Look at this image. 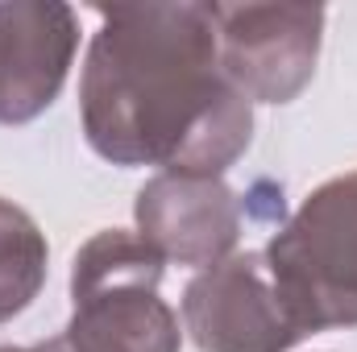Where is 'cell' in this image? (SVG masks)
Returning <instances> with one entry per match:
<instances>
[{
    "label": "cell",
    "instance_id": "obj_1",
    "mask_svg": "<svg viewBox=\"0 0 357 352\" xmlns=\"http://www.w3.org/2000/svg\"><path fill=\"white\" fill-rule=\"evenodd\" d=\"M79 112L88 145L112 166L220 178L254 137L250 99L220 75L208 4L96 8Z\"/></svg>",
    "mask_w": 357,
    "mask_h": 352
},
{
    "label": "cell",
    "instance_id": "obj_2",
    "mask_svg": "<svg viewBox=\"0 0 357 352\" xmlns=\"http://www.w3.org/2000/svg\"><path fill=\"white\" fill-rule=\"evenodd\" d=\"M162 257L125 228L96 232L71 265V352H178V315L158 294Z\"/></svg>",
    "mask_w": 357,
    "mask_h": 352
},
{
    "label": "cell",
    "instance_id": "obj_3",
    "mask_svg": "<svg viewBox=\"0 0 357 352\" xmlns=\"http://www.w3.org/2000/svg\"><path fill=\"white\" fill-rule=\"evenodd\" d=\"M262 257L303 336L357 328V170L316 186Z\"/></svg>",
    "mask_w": 357,
    "mask_h": 352
},
{
    "label": "cell",
    "instance_id": "obj_4",
    "mask_svg": "<svg viewBox=\"0 0 357 352\" xmlns=\"http://www.w3.org/2000/svg\"><path fill=\"white\" fill-rule=\"evenodd\" d=\"M220 75L250 104H291L312 83L324 33L316 4H208Z\"/></svg>",
    "mask_w": 357,
    "mask_h": 352
},
{
    "label": "cell",
    "instance_id": "obj_5",
    "mask_svg": "<svg viewBox=\"0 0 357 352\" xmlns=\"http://www.w3.org/2000/svg\"><path fill=\"white\" fill-rule=\"evenodd\" d=\"M183 323L204 352H287L303 340L262 253H233L199 269L183 290Z\"/></svg>",
    "mask_w": 357,
    "mask_h": 352
},
{
    "label": "cell",
    "instance_id": "obj_6",
    "mask_svg": "<svg viewBox=\"0 0 357 352\" xmlns=\"http://www.w3.org/2000/svg\"><path fill=\"white\" fill-rule=\"evenodd\" d=\"M137 237L162 257L178 265H208L233 257L241 237V203L225 178L208 175H154L133 203Z\"/></svg>",
    "mask_w": 357,
    "mask_h": 352
},
{
    "label": "cell",
    "instance_id": "obj_7",
    "mask_svg": "<svg viewBox=\"0 0 357 352\" xmlns=\"http://www.w3.org/2000/svg\"><path fill=\"white\" fill-rule=\"evenodd\" d=\"M79 50V21L59 0L0 4V125L42 116L67 83Z\"/></svg>",
    "mask_w": 357,
    "mask_h": 352
},
{
    "label": "cell",
    "instance_id": "obj_8",
    "mask_svg": "<svg viewBox=\"0 0 357 352\" xmlns=\"http://www.w3.org/2000/svg\"><path fill=\"white\" fill-rule=\"evenodd\" d=\"M46 237L29 211L0 199V323L21 315L46 282Z\"/></svg>",
    "mask_w": 357,
    "mask_h": 352
},
{
    "label": "cell",
    "instance_id": "obj_9",
    "mask_svg": "<svg viewBox=\"0 0 357 352\" xmlns=\"http://www.w3.org/2000/svg\"><path fill=\"white\" fill-rule=\"evenodd\" d=\"M0 352H71L63 344V336H54V340H46V344H38V349H13V344H4Z\"/></svg>",
    "mask_w": 357,
    "mask_h": 352
}]
</instances>
